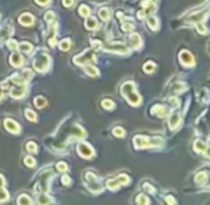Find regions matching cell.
Listing matches in <instances>:
<instances>
[{
	"instance_id": "cell-20",
	"label": "cell",
	"mask_w": 210,
	"mask_h": 205,
	"mask_svg": "<svg viewBox=\"0 0 210 205\" xmlns=\"http://www.w3.org/2000/svg\"><path fill=\"white\" fill-rule=\"evenodd\" d=\"M98 15H99V17H101L104 22H108L109 17H111V10H109L108 7H102V9H99Z\"/></svg>"
},
{
	"instance_id": "cell-9",
	"label": "cell",
	"mask_w": 210,
	"mask_h": 205,
	"mask_svg": "<svg viewBox=\"0 0 210 205\" xmlns=\"http://www.w3.org/2000/svg\"><path fill=\"white\" fill-rule=\"evenodd\" d=\"M180 60H181V63H183L184 66H193L194 65L193 56H192V53L187 52V50L180 52Z\"/></svg>"
},
{
	"instance_id": "cell-35",
	"label": "cell",
	"mask_w": 210,
	"mask_h": 205,
	"mask_svg": "<svg viewBox=\"0 0 210 205\" xmlns=\"http://www.w3.org/2000/svg\"><path fill=\"white\" fill-rule=\"evenodd\" d=\"M38 202H39V204H50L52 199H50V197H48L46 194H42L41 197H39V199H38Z\"/></svg>"
},
{
	"instance_id": "cell-47",
	"label": "cell",
	"mask_w": 210,
	"mask_h": 205,
	"mask_svg": "<svg viewBox=\"0 0 210 205\" xmlns=\"http://www.w3.org/2000/svg\"><path fill=\"white\" fill-rule=\"evenodd\" d=\"M62 184H64L65 187H68V185H69V184H71V182H72V179H71V178H69V176H68V175H64V176H62Z\"/></svg>"
},
{
	"instance_id": "cell-40",
	"label": "cell",
	"mask_w": 210,
	"mask_h": 205,
	"mask_svg": "<svg viewBox=\"0 0 210 205\" xmlns=\"http://www.w3.org/2000/svg\"><path fill=\"white\" fill-rule=\"evenodd\" d=\"M154 69H155V65H154L153 62H147L146 65H144V72L146 73H151Z\"/></svg>"
},
{
	"instance_id": "cell-2",
	"label": "cell",
	"mask_w": 210,
	"mask_h": 205,
	"mask_svg": "<svg viewBox=\"0 0 210 205\" xmlns=\"http://www.w3.org/2000/svg\"><path fill=\"white\" fill-rule=\"evenodd\" d=\"M49 65H50V58H49V55L43 53V52H41L33 60V66L38 72H46Z\"/></svg>"
},
{
	"instance_id": "cell-14",
	"label": "cell",
	"mask_w": 210,
	"mask_h": 205,
	"mask_svg": "<svg viewBox=\"0 0 210 205\" xmlns=\"http://www.w3.org/2000/svg\"><path fill=\"white\" fill-rule=\"evenodd\" d=\"M10 63L15 66V67H20V66H23V58H22V55H19V53H13L12 56H10Z\"/></svg>"
},
{
	"instance_id": "cell-3",
	"label": "cell",
	"mask_w": 210,
	"mask_h": 205,
	"mask_svg": "<svg viewBox=\"0 0 210 205\" xmlns=\"http://www.w3.org/2000/svg\"><path fill=\"white\" fill-rule=\"evenodd\" d=\"M75 63L76 65H87V63H94L97 60V56H95V50L94 49H88L85 50L84 53L75 56Z\"/></svg>"
},
{
	"instance_id": "cell-30",
	"label": "cell",
	"mask_w": 210,
	"mask_h": 205,
	"mask_svg": "<svg viewBox=\"0 0 210 205\" xmlns=\"http://www.w3.org/2000/svg\"><path fill=\"white\" fill-rule=\"evenodd\" d=\"M26 149H27V152H30V154H36V152H38V145L30 141V142L26 144Z\"/></svg>"
},
{
	"instance_id": "cell-38",
	"label": "cell",
	"mask_w": 210,
	"mask_h": 205,
	"mask_svg": "<svg viewBox=\"0 0 210 205\" xmlns=\"http://www.w3.org/2000/svg\"><path fill=\"white\" fill-rule=\"evenodd\" d=\"M79 15L81 16H84V17H87V16H89V7L88 6H85V4H82V6H79Z\"/></svg>"
},
{
	"instance_id": "cell-26",
	"label": "cell",
	"mask_w": 210,
	"mask_h": 205,
	"mask_svg": "<svg viewBox=\"0 0 210 205\" xmlns=\"http://www.w3.org/2000/svg\"><path fill=\"white\" fill-rule=\"evenodd\" d=\"M94 181L95 179V176H94V175H92V174H88V175H87V181ZM89 188L92 189V191H101V187H99V184H97V182H95V184H91V185H89Z\"/></svg>"
},
{
	"instance_id": "cell-7",
	"label": "cell",
	"mask_w": 210,
	"mask_h": 205,
	"mask_svg": "<svg viewBox=\"0 0 210 205\" xmlns=\"http://www.w3.org/2000/svg\"><path fill=\"white\" fill-rule=\"evenodd\" d=\"M106 50L109 52H114V53H127L128 52V48L124 45V43H106Z\"/></svg>"
},
{
	"instance_id": "cell-46",
	"label": "cell",
	"mask_w": 210,
	"mask_h": 205,
	"mask_svg": "<svg viewBox=\"0 0 210 205\" xmlns=\"http://www.w3.org/2000/svg\"><path fill=\"white\" fill-rule=\"evenodd\" d=\"M7 48L12 50H16L17 49V42L16 40H9L7 42Z\"/></svg>"
},
{
	"instance_id": "cell-55",
	"label": "cell",
	"mask_w": 210,
	"mask_h": 205,
	"mask_svg": "<svg viewBox=\"0 0 210 205\" xmlns=\"http://www.w3.org/2000/svg\"><path fill=\"white\" fill-rule=\"evenodd\" d=\"M4 184H6V181H4V178H3V175H0V188L4 187Z\"/></svg>"
},
{
	"instance_id": "cell-22",
	"label": "cell",
	"mask_w": 210,
	"mask_h": 205,
	"mask_svg": "<svg viewBox=\"0 0 210 205\" xmlns=\"http://www.w3.org/2000/svg\"><path fill=\"white\" fill-rule=\"evenodd\" d=\"M121 29H122V32H132L134 30V23L131 22V20H124L122 22V25H121Z\"/></svg>"
},
{
	"instance_id": "cell-25",
	"label": "cell",
	"mask_w": 210,
	"mask_h": 205,
	"mask_svg": "<svg viewBox=\"0 0 210 205\" xmlns=\"http://www.w3.org/2000/svg\"><path fill=\"white\" fill-rule=\"evenodd\" d=\"M186 89H187V86H186V85H184L183 82H178V83H176V85L173 86V92H174L176 95L181 93V92H184Z\"/></svg>"
},
{
	"instance_id": "cell-53",
	"label": "cell",
	"mask_w": 210,
	"mask_h": 205,
	"mask_svg": "<svg viewBox=\"0 0 210 205\" xmlns=\"http://www.w3.org/2000/svg\"><path fill=\"white\" fill-rule=\"evenodd\" d=\"M73 4V0H64V6L65 7H71Z\"/></svg>"
},
{
	"instance_id": "cell-33",
	"label": "cell",
	"mask_w": 210,
	"mask_h": 205,
	"mask_svg": "<svg viewBox=\"0 0 210 205\" xmlns=\"http://www.w3.org/2000/svg\"><path fill=\"white\" fill-rule=\"evenodd\" d=\"M59 46H61V49L64 50V52H66V50L71 49V40L69 39H64V40H61Z\"/></svg>"
},
{
	"instance_id": "cell-49",
	"label": "cell",
	"mask_w": 210,
	"mask_h": 205,
	"mask_svg": "<svg viewBox=\"0 0 210 205\" xmlns=\"http://www.w3.org/2000/svg\"><path fill=\"white\" fill-rule=\"evenodd\" d=\"M169 102L171 103V105H173V106H176V108H177L178 105H180V100H178L177 98H170V99H169Z\"/></svg>"
},
{
	"instance_id": "cell-18",
	"label": "cell",
	"mask_w": 210,
	"mask_h": 205,
	"mask_svg": "<svg viewBox=\"0 0 210 205\" xmlns=\"http://www.w3.org/2000/svg\"><path fill=\"white\" fill-rule=\"evenodd\" d=\"M85 26H87V29H89V30L98 29V22H97V19H95L94 16H87V22H85Z\"/></svg>"
},
{
	"instance_id": "cell-1",
	"label": "cell",
	"mask_w": 210,
	"mask_h": 205,
	"mask_svg": "<svg viewBox=\"0 0 210 205\" xmlns=\"http://www.w3.org/2000/svg\"><path fill=\"white\" fill-rule=\"evenodd\" d=\"M134 88H135V86H134V83L132 82L124 83V85L121 86V93L124 95V98L127 99V102H128L129 105L138 106V105L141 103V96L134 90Z\"/></svg>"
},
{
	"instance_id": "cell-34",
	"label": "cell",
	"mask_w": 210,
	"mask_h": 205,
	"mask_svg": "<svg viewBox=\"0 0 210 205\" xmlns=\"http://www.w3.org/2000/svg\"><path fill=\"white\" fill-rule=\"evenodd\" d=\"M114 136H117V138H122L124 135H125V132H124V129H122L121 126H117V128H114Z\"/></svg>"
},
{
	"instance_id": "cell-19",
	"label": "cell",
	"mask_w": 210,
	"mask_h": 205,
	"mask_svg": "<svg viewBox=\"0 0 210 205\" xmlns=\"http://www.w3.org/2000/svg\"><path fill=\"white\" fill-rule=\"evenodd\" d=\"M17 49L20 50L22 53H26V55H29L30 52H32V45L30 43H27V42H22L20 45H17Z\"/></svg>"
},
{
	"instance_id": "cell-28",
	"label": "cell",
	"mask_w": 210,
	"mask_h": 205,
	"mask_svg": "<svg viewBox=\"0 0 210 205\" xmlns=\"http://www.w3.org/2000/svg\"><path fill=\"white\" fill-rule=\"evenodd\" d=\"M32 76H33V72L30 70V69H26V70H23L22 73H20V78L23 79L24 82H27V81H30L32 79Z\"/></svg>"
},
{
	"instance_id": "cell-51",
	"label": "cell",
	"mask_w": 210,
	"mask_h": 205,
	"mask_svg": "<svg viewBox=\"0 0 210 205\" xmlns=\"http://www.w3.org/2000/svg\"><path fill=\"white\" fill-rule=\"evenodd\" d=\"M38 4H41V6H46V4H49L50 3V0H35Z\"/></svg>"
},
{
	"instance_id": "cell-15",
	"label": "cell",
	"mask_w": 210,
	"mask_h": 205,
	"mask_svg": "<svg viewBox=\"0 0 210 205\" xmlns=\"http://www.w3.org/2000/svg\"><path fill=\"white\" fill-rule=\"evenodd\" d=\"M143 10L146 15H150L155 10V4H154V0H144L143 1Z\"/></svg>"
},
{
	"instance_id": "cell-32",
	"label": "cell",
	"mask_w": 210,
	"mask_h": 205,
	"mask_svg": "<svg viewBox=\"0 0 210 205\" xmlns=\"http://www.w3.org/2000/svg\"><path fill=\"white\" fill-rule=\"evenodd\" d=\"M114 106H115V103H114L111 99H104V100H102V108H104V109L111 111V109H114Z\"/></svg>"
},
{
	"instance_id": "cell-24",
	"label": "cell",
	"mask_w": 210,
	"mask_h": 205,
	"mask_svg": "<svg viewBox=\"0 0 210 205\" xmlns=\"http://www.w3.org/2000/svg\"><path fill=\"white\" fill-rule=\"evenodd\" d=\"M206 181H207V172H206V171H203V172L197 174V176H196V182H197L199 185L206 184Z\"/></svg>"
},
{
	"instance_id": "cell-29",
	"label": "cell",
	"mask_w": 210,
	"mask_h": 205,
	"mask_svg": "<svg viewBox=\"0 0 210 205\" xmlns=\"http://www.w3.org/2000/svg\"><path fill=\"white\" fill-rule=\"evenodd\" d=\"M46 103H48V100L43 98V96H38V98H35V105L38 108H45L46 106Z\"/></svg>"
},
{
	"instance_id": "cell-39",
	"label": "cell",
	"mask_w": 210,
	"mask_h": 205,
	"mask_svg": "<svg viewBox=\"0 0 210 205\" xmlns=\"http://www.w3.org/2000/svg\"><path fill=\"white\" fill-rule=\"evenodd\" d=\"M135 202H137V204H146L147 205V204H150V199H148L146 195H141V194H140L137 197V199H135Z\"/></svg>"
},
{
	"instance_id": "cell-6",
	"label": "cell",
	"mask_w": 210,
	"mask_h": 205,
	"mask_svg": "<svg viewBox=\"0 0 210 205\" xmlns=\"http://www.w3.org/2000/svg\"><path fill=\"white\" fill-rule=\"evenodd\" d=\"M78 152H79V155L82 158H92L94 156V149L92 146L87 144V142H81L79 145H78Z\"/></svg>"
},
{
	"instance_id": "cell-10",
	"label": "cell",
	"mask_w": 210,
	"mask_h": 205,
	"mask_svg": "<svg viewBox=\"0 0 210 205\" xmlns=\"http://www.w3.org/2000/svg\"><path fill=\"white\" fill-rule=\"evenodd\" d=\"M4 126H6V129H7L9 132H12V133H19V132H20L19 123L15 122L13 119H6V121H4Z\"/></svg>"
},
{
	"instance_id": "cell-21",
	"label": "cell",
	"mask_w": 210,
	"mask_h": 205,
	"mask_svg": "<svg viewBox=\"0 0 210 205\" xmlns=\"http://www.w3.org/2000/svg\"><path fill=\"white\" fill-rule=\"evenodd\" d=\"M147 25H148V27H150L151 30H157V29H158V19L155 16H148Z\"/></svg>"
},
{
	"instance_id": "cell-31",
	"label": "cell",
	"mask_w": 210,
	"mask_h": 205,
	"mask_svg": "<svg viewBox=\"0 0 210 205\" xmlns=\"http://www.w3.org/2000/svg\"><path fill=\"white\" fill-rule=\"evenodd\" d=\"M17 204L23 205V204H32V199H30V197L29 195H20L19 197V199H17Z\"/></svg>"
},
{
	"instance_id": "cell-12",
	"label": "cell",
	"mask_w": 210,
	"mask_h": 205,
	"mask_svg": "<svg viewBox=\"0 0 210 205\" xmlns=\"http://www.w3.org/2000/svg\"><path fill=\"white\" fill-rule=\"evenodd\" d=\"M151 113L158 116V118H164V116L169 113V111H167V108L163 106V105H155L154 108H151Z\"/></svg>"
},
{
	"instance_id": "cell-52",
	"label": "cell",
	"mask_w": 210,
	"mask_h": 205,
	"mask_svg": "<svg viewBox=\"0 0 210 205\" xmlns=\"http://www.w3.org/2000/svg\"><path fill=\"white\" fill-rule=\"evenodd\" d=\"M166 201H167V202H169V204H176V199H174V198L171 197V195H169V197H166Z\"/></svg>"
},
{
	"instance_id": "cell-48",
	"label": "cell",
	"mask_w": 210,
	"mask_h": 205,
	"mask_svg": "<svg viewBox=\"0 0 210 205\" xmlns=\"http://www.w3.org/2000/svg\"><path fill=\"white\" fill-rule=\"evenodd\" d=\"M6 88H7V83H3V85H0V100H1V99H3V96H4Z\"/></svg>"
},
{
	"instance_id": "cell-37",
	"label": "cell",
	"mask_w": 210,
	"mask_h": 205,
	"mask_svg": "<svg viewBox=\"0 0 210 205\" xmlns=\"http://www.w3.org/2000/svg\"><path fill=\"white\" fill-rule=\"evenodd\" d=\"M23 162H24V165H27V166H30V168L35 166V164H36V161H35L33 156H24Z\"/></svg>"
},
{
	"instance_id": "cell-43",
	"label": "cell",
	"mask_w": 210,
	"mask_h": 205,
	"mask_svg": "<svg viewBox=\"0 0 210 205\" xmlns=\"http://www.w3.org/2000/svg\"><path fill=\"white\" fill-rule=\"evenodd\" d=\"M53 19H55V13H53V12H48V13H45V20H46L48 23H52V22H53Z\"/></svg>"
},
{
	"instance_id": "cell-13",
	"label": "cell",
	"mask_w": 210,
	"mask_h": 205,
	"mask_svg": "<svg viewBox=\"0 0 210 205\" xmlns=\"http://www.w3.org/2000/svg\"><path fill=\"white\" fill-rule=\"evenodd\" d=\"M134 146L137 148V149L147 148L148 146V138H147V136H141V135L135 136V138H134Z\"/></svg>"
},
{
	"instance_id": "cell-17",
	"label": "cell",
	"mask_w": 210,
	"mask_h": 205,
	"mask_svg": "<svg viewBox=\"0 0 210 205\" xmlns=\"http://www.w3.org/2000/svg\"><path fill=\"white\" fill-rule=\"evenodd\" d=\"M180 119H181V118H180L178 113H176V112L171 113V115H170V119H169L170 128H171V129H176V128L178 126V123H180Z\"/></svg>"
},
{
	"instance_id": "cell-41",
	"label": "cell",
	"mask_w": 210,
	"mask_h": 205,
	"mask_svg": "<svg viewBox=\"0 0 210 205\" xmlns=\"http://www.w3.org/2000/svg\"><path fill=\"white\" fill-rule=\"evenodd\" d=\"M7 198H9L7 191H6V189H4V188H3V187H1V188H0V202H3V201H6Z\"/></svg>"
},
{
	"instance_id": "cell-8",
	"label": "cell",
	"mask_w": 210,
	"mask_h": 205,
	"mask_svg": "<svg viewBox=\"0 0 210 205\" xmlns=\"http://www.w3.org/2000/svg\"><path fill=\"white\" fill-rule=\"evenodd\" d=\"M128 45L132 48V49H140V48H141V45H143L141 36H140V34H137V33H132V34H129Z\"/></svg>"
},
{
	"instance_id": "cell-54",
	"label": "cell",
	"mask_w": 210,
	"mask_h": 205,
	"mask_svg": "<svg viewBox=\"0 0 210 205\" xmlns=\"http://www.w3.org/2000/svg\"><path fill=\"white\" fill-rule=\"evenodd\" d=\"M137 17L140 19V20H143V19L146 17V13H144V10H140V12L137 13Z\"/></svg>"
},
{
	"instance_id": "cell-11",
	"label": "cell",
	"mask_w": 210,
	"mask_h": 205,
	"mask_svg": "<svg viewBox=\"0 0 210 205\" xmlns=\"http://www.w3.org/2000/svg\"><path fill=\"white\" fill-rule=\"evenodd\" d=\"M19 23L23 26H32L35 23V17L30 13H23V15L19 16Z\"/></svg>"
},
{
	"instance_id": "cell-27",
	"label": "cell",
	"mask_w": 210,
	"mask_h": 205,
	"mask_svg": "<svg viewBox=\"0 0 210 205\" xmlns=\"http://www.w3.org/2000/svg\"><path fill=\"white\" fill-rule=\"evenodd\" d=\"M85 72L89 75V76H98V69L95 67V66H92V65H85Z\"/></svg>"
},
{
	"instance_id": "cell-36",
	"label": "cell",
	"mask_w": 210,
	"mask_h": 205,
	"mask_svg": "<svg viewBox=\"0 0 210 205\" xmlns=\"http://www.w3.org/2000/svg\"><path fill=\"white\" fill-rule=\"evenodd\" d=\"M24 115H26V118L29 119V121H32V122H35L36 121V113L33 112V111H30V109H26V112H24Z\"/></svg>"
},
{
	"instance_id": "cell-16",
	"label": "cell",
	"mask_w": 210,
	"mask_h": 205,
	"mask_svg": "<svg viewBox=\"0 0 210 205\" xmlns=\"http://www.w3.org/2000/svg\"><path fill=\"white\" fill-rule=\"evenodd\" d=\"M194 151H196V152H200V154H206V151H207V144H206L204 141L197 139L194 142Z\"/></svg>"
},
{
	"instance_id": "cell-4",
	"label": "cell",
	"mask_w": 210,
	"mask_h": 205,
	"mask_svg": "<svg viewBox=\"0 0 210 205\" xmlns=\"http://www.w3.org/2000/svg\"><path fill=\"white\" fill-rule=\"evenodd\" d=\"M127 184H129V178L127 175H118L115 178H111V179L106 181V187L109 189H115L121 185H127Z\"/></svg>"
},
{
	"instance_id": "cell-50",
	"label": "cell",
	"mask_w": 210,
	"mask_h": 205,
	"mask_svg": "<svg viewBox=\"0 0 210 205\" xmlns=\"http://www.w3.org/2000/svg\"><path fill=\"white\" fill-rule=\"evenodd\" d=\"M144 188H146V191H148L150 194H154V192H155V189H154L150 184H144Z\"/></svg>"
},
{
	"instance_id": "cell-23",
	"label": "cell",
	"mask_w": 210,
	"mask_h": 205,
	"mask_svg": "<svg viewBox=\"0 0 210 205\" xmlns=\"http://www.w3.org/2000/svg\"><path fill=\"white\" fill-rule=\"evenodd\" d=\"M206 13H207L206 10L202 12V13H196V15L189 17V22H196V23H197V22H200V20H203V19L206 17Z\"/></svg>"
},
{
	"instance_id": "cell-42",
	"label": "cell",
	"mask_w": 210,
	"mask_h": 205,
	"mask_svg": "<svg viewBox=\"0 0 210 205\" xmlns=\"http://www.w3.org/2000/svg\"><path fill=\"white\" fill-rule=\"evenodd\" d=\"M56 169L59 172H66L68 171V165L65 162H59V164H56Z\"/></svg>"
},
{
	"instance_id": "cell-5",
	"label": "cell",
	"mask_w": 210,
	"mask_h": 205,
	"mask_svg": "<svg viewBox=\"0 0 210 205\" xmlns=\"http://www.w3.org/2000/svg\"><path fill=\"white\" fill-rule=\"evenodd\" d=\"M26 93H27L26 83H15V86H12V89H10V95L16 99L23 98Z\"/></svg>"
},
{
	"instance_id": "cell-45",
	"label": "cell",
	"mask_w": 210,
	"mask_h": 205,
	"mask_svg": "<svg viewBox=\"0 0 210 205\" xmlns=\"http://www.w3.org/2000/svg\"><path fill=\"white\" fill-rule=\"evenodd\" d=\"M91 43H92V48H94V50H99V49H102V43H101L99 40H92Z\"/></svg>"
},
{
	"instance_id": "cell-44",
	"label": "cell",
	"mask_w": 210,
	"mask_h": 205,
	"mask_svg": "<svg viewBox=\"0 0 210 205\" xmlns=\"http://www.w3.org/2000/svg\"><path fill=\"white\" fill-rule=\"evenodd\" d=\"M197 32L199 33H202V34H206V33H207V29H206V27H204V25H203V23H199V22H197Z\"/></svg>"
}]
</instances>
